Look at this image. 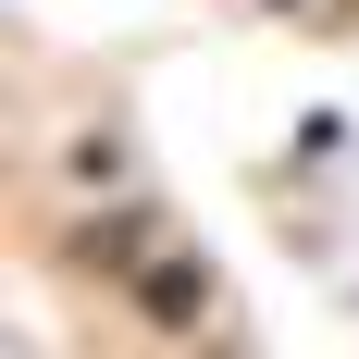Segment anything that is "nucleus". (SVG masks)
<instances>
[{
    "label": "nucleus",
    "mask_w": 359,
    "mask_h": 359,
    "mask_svg": "<svg viewBox=\"0 0 359 359\" xmlns=\"http://www.w3.org/2000/svg\"><path fill=\"white\" fill-rule=\"evenodd\" d=\"M137 310H149L161 334H186L198 310H211V260H198V248H161V260H137Z\"/></svg>",
    "instance_id": "nucleus-1"
},
{
    "label": "nucleus",
    "mask_w": 359,
    "mask_h": 359,
    "mask_svg": "<svg viewBox=\"0 0 359 359\" xmlns=\"http://www.w3.org/2000/svg\"><path fill=\"white\" fill-rule=\"evenodd\" d=\"M149 236H161L149 198H111V211H87V223L62 236V260H74V273H111V260H149Z\"/></svg>",
    "instance_id": "nucleus-2"
}]
</instances>
